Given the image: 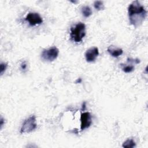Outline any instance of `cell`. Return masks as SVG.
<instances>
[{
  "label": "cell",
  "mask_w": 148,
  "mask_h": 148,
  "mask_svg": "<svg viewBox=\"0 0 148 148\" xmlns=\"http://www.w3.org/2000/svg\"><path fill=\"white\" fill-rule=\"evenodd\" d=\"M128 14L131 24L137 28L146 18L147 11L138 1H135L128 6Z\"/></svg>",
  "instance_id": "obj_1"
},
{
  "label": "cell",
  "mask_w": 148,
  "mask_h": 148,
  "mask_svg": "<svg viewBox=\"0 0 148 148\" xmlns=\"http://www.w3.org/2000/svg\"><path fill=\"white\" fill-rule=\"evenodd\" d=\"M86 35V25L83 23H78L74 27L71 28L70 36L76 43L82 41Z\"/></svg>",
  "instance_id": "obj_2"
},
{
  "label": "cell",
  "mask_w": 148,
  "mask_h": 148,
  "mask_svg": "<svg viewBox=\"0 0 148 148\" xmlns=\"http://www.w3.org/2000/svg\"><path fill=\"white\" fill-rule=\"evenodd\" d=\"M36 127L37 124L36 123V117L35 115H32L24 121L21 127L20 132L21 134L29 133L34 131Z\"/></svg>",
  "instance_id": "obj_3"
},
{
  "label": "cell",
  "mask_w": 148,
  "mask_h": 148,
  "mask_svg": "<svg viewBox=\"0 0 148 148\" xmlns=\"http://www.w3.org/2000/svg\"><path fill=\"white\" fill-rule=\"evenodd\" d=\"M58 54V49L56 46H53L47 49H44L41 54V57L46 61L52 62L57 58Z\"/></svg>",
  "instance_id": "obj_4"
},
{
  "label": "cell",
  "mask_w": 148,
  "mask_h": 148,
  "mask_svg": "<svg viewBox=\"0 0 148 148\" xmlns=\"http://www.w3.org/2000/svg\"><path fill=\"white\" fill-rule=\"evenodd\" d=\"M25 20L28 22L31 26H35L41 24L43 23V19L40 14L36 12H29L27 14Z\"/></svg>",
  "instance_id": "obj_5"
},
{
  "label": "cell",
  "mask_w": 148,
  "mask_h": 148,
  "mask_svg": "<svg viewBox=\"0 0 148 148\" xmlns=\"http://www.w3.org/2000/svg\"><path fill=\"white\" fill-rule=\"evenodd\" d=\"M80 129L81 131H83L86 128L90 127L92 124L91 116L88 112H83L80 116Z\"/></svg>",
  "instance_id": "obj_6"
},
{
  "label": "cell",
  "mask_w": 148,
  "mask_h": 148,
  "mask_svg": "<svg viewBox=\"0 0 148 148\" xmlns=\"http://www.w3.org/2000/svg\"><path fill=\"white\" fill-rule=\"evenodd\" d=\"M86 60L88 62H94L99 55V50L98 47H93L88 49L85 53Z\"/></svg>",
  "instance_id": "obj_7"
},
{
  "label": "cell",
  "mask_w": 148,
  "mask_h": 148,
  "mask_svg": "<svg viewBox=\"0 0 148 148\" xmlns=\"http://www.w3.org/2000/svg\"><path fill=\"white\" fill-rule=\"evenodd\" d=\"M107 51L110 56L115 58L119 57L123 53V49L115 47L113 46H110L109 47H108L107 49Z\"/></svg>",
  "instance_id": "obj_8"
},
{
  "label": "cell",
  "mask_w": 148,
  "mask_h": 148,
  "mask_svg": "<svg viewBox=\"0 0 148 148\" xmlns=\"http://www.w3.org/2000/svg\"><path fill=\"white\" fill-rule=\"evenodd\" d=\"M82 13L84 17H88L92 14V10L88 6H83L81 9Z\"/></svg>",
  "instance_id": "obj_9"
},
{
  "label": "cell",
  "mask_w": 148,
  "mask_h": 148,
  "mask_svg": "<svg viewBox=\"0 0 148 148\" xmlns=\"http://www.w3.org/2000/svg\"><path fill=\"white\" fill-rule=\"evenodd\" d=\"M136 146V143L132 139H127L122 145V147L127 148H133Z\"/></svg>",
  "instance_id": "obj_10"
},
{
  "label": "cell",
  "mask_w": 148,
  "mask_h": 148,
  "mask_svg": "<svg viewBox=\"0 0 148 148\" xmlns=\"http://www.w3.org/2000/svg\"><path fill=\"white\" fill-rule=\"evenodd\" d=\"M94 7L97 10H102L105 9L103 3L101 1H95L94 2Z\"/></svg>",
  "instance_id": "obj_11"
},
{
  "label": "cell",
  "mask_w": 148,
  "mask_h": 148,
  "mask_svg": "<svg viewBox=\"0 0 148 148\" xmlns=\"http://www.w3.org/2000/svg\"><path fill=\"white\" fill-rule=\"evenodd\" d=\"M135 69V67L132 65H124L122 68V70L125 73H130L134 71Z\"/></svg>",
  "instance_id": "obj_12"
},
{
  "label": "cell",
  "mask_w": 148,
  "mask_h": 148,
  "mask_svg": "<svg viewBox=\"0 0 148 148\" xmlns=\"http://www.w3.org/2000/svg\"><path fill=\"white\" fill-rule=\"evenodd\" d=\"M8 67L7 62H1L0 64V73L1 75H3V73L5 72L6 68Z\"/></svg>",
  "instance_id": "obj_13"
},
{
  "label": "cell",
  "mask_w": 148,
  "mask_h": 148,
  "mask_svg": "<svg viewBox=\"0 0 148 148\" xmlns=\"http://www.w3.org/2000/svg\"><path fill=\"white\" fill-rule=\"evenodd\" d=\"M20 68H21V69L22 71H23L24 72L27 70V62L26 61H24L21 62V65H20Z\"/></svg>",
  "instance_id": "obj_14"
},
{
  "label": "cell",
  "mask_w": 148,
  "mask_h": 148,
  "mask_svg": "<svg viewBox=\"0 0 148 148\" xmlns=\"http://www.w3.org/2000/svg\"><path fill=\"white\" fill-rule=\"evenodd\" d=\"M5 124V119L1 116V120H0V126H1V128H2L3 125Z\"/></svg>",
  "instance_id": "obj_15"
},
{
  "label": "cell",
  "mask_w": 148,
  "mask_h": 148,
  "mask_svg": "<svg viewBox=\"0 0 148 148\" xmlns=\"http://www.w3.org/2000/svg\"><path fill=\"white\" fill-rule=\"evenodd\" d=\"M85 108H86V103L84 102V103H83V105H82V110L83 109V110H84Z\"/></svg>",
  "instance_id": "obj_16"
}]
</instances>
